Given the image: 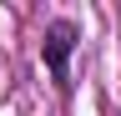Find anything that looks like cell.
Masks as SVG:
<instances>
[{
    "label": "cell",
    "mask_w": 121,
    "mask_h": 116,
    "mask_svg": "<svg viewBox=\"0 0 121 116\" xmlns=\"http://www.w3.org/2000/svg\"><path fill=\"white\" fill-rule=\"evenodd\" d=\"M76 46H81L76 20H51L45 35H40V61H45V71L56 76L60 91H71V56H76Z\"/></svg>",
    "instance_id": "6da1fadb"
}]
</instances>
